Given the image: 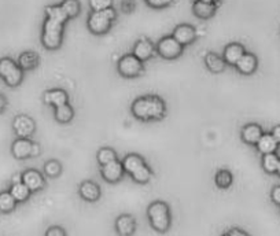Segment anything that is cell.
I'll list each match as a JSON object with an SVG mask.
<instances>
[{"instance_id":"cell-1","label":"cell","mask_w":280,"mask_h":236,"mask_svg":"<svg viewBox=\"0 0 280 236\" xmlns=\"http://www.w3.org/2000/svg\"><path fill=\"white\" fill-rule=\"evenodd\" d=\"M45 15L41 43L47 50H56L62 44L63 26L69 18L61 6H47Z\"/></svg>"},{"instance_id":"cell-2","label":"cell","mask_w":280,"mask_h":236,"mask_svg":"<svg viewBox=\"0 0 280 236\" xmlns=\"http://www.w3.org/2000/svg\"><path fill=\"white\" fill-rule=\"evenodd\" d=\"M131 113L136 119L143 122L160 121L166 114V105L163 99L157 95H146L133 100Z\"/></svg>"},{"instance_id":"cell-3","label":"cell","mask_w":280,"mask_h":236,"mask_svg":"<svg viewBox=\"0 0 280 236\" xmlns=\"http://www.w3.org/2000/svg\"><path fill=\"white\" fill-rule=\"evenodd\" d=\"M147 218L151 228L160 234H166L172 225L170 207L163 200H154L147 207Z\"/></svg>"},{"instance_id":"cell-4","label":"cell","mask_w":280,"mask_h":236,"mask_svg":"<svg viewBox=\"0 0 280 236\" xmlns=\"http://www.w3.org/2000/svg\"><path fill=\"white\" fill-rule=\"evenodd\" d=\"M116 17H117V13L113 7L102 10V11H92L88 17V29L92 32L93 35H105L110 31Z\"/></svg>"},{"instance_id":"cell-5","label":"cell","mask_w":280,"mask_h":236,"mask_svg":"<svg viewBox=\"0 0 280 236\" xmlns=\"http://www.w3.org/2000/svg\"><path fill=\"white\" fill-rule=\"evenodd\" d=\"M0 79L8 87L15 88L24 80V70L11 58H0Z\"/></svg>"},{"instance_id":"cell-6","label":"cell","mask_w":280,"mask_h":236,"mask_svg":"<svg viewBox=\"0 0 280 236\" xmlns=\"http://www.w3.org/2000/svg\"><path fill=\"white\" fill-rule=\"evenodd\" d=\"M11 154L15 159L25 161L29 158H35L41 154V147L36 142H32L31 139L17 137L11 144Z\"/></svg>"},{"instance_id":"cell-7","label":"cell","mask_w":280,"mask_h":236,"mask_svg":"<svg viewBox=\"0 0 280 236\" xmlns=\"http://www.w3.org/2000/svg\"><path fill=\"white\" fill-rule=\"evenodd\" d=\"M119 73L126 79H133L143 73V62L137 59L133 54H126L121 56L117 63Z\"/></svg>"},{"instance_id":"cell-8","label":"cell","mask_w":280,"mask_h":236,"mask_svg":"<svg viewBox=\"0 0 280 236\" xmlns=\"http://www.w3.org/2000/svg\"><path fill=\"white\" fill-rule=\"evenodd\" d=\"M13 131L17 137L29 139L36 131V122L33 118L26 114H18L13 119Z\"/></svg>"},{"instance_id":"cell-9","label":"cell","mask_w":280,"mask_h":236,"mask_svg":"<svg viewBox=\"0 0 280 236\" xmlns=\"http://www.w3.org/2000/svg\"><path fill=\"white\" fill-rule=\"evenodd\" d=\"M157 51L165 59H176V58H179L181 55L183 45L180 43H177L173 39V36H166V38H162L158 41Z\"/></svg>"},{"instance_id":"cell-10","label":"cell","mask_w":280,"mask_h":236,"mask_svg":"<svg viewBox=\"0 0 280 236\" xmlns=\"http://www.w3.org/2000/svg\"><path fill=\"white\" fill-rule=\"evenodd\" d=\"M100 174L103 177V180L110 183V184H116L119 181L122 180L124 177L125 170L122 166V162H120L119 159L107 163L105 166H100Z\"/></svg>"},{"instance_id":"cell-11","label":"cell","mask_w":280,"mask_h":236,"mask_svg":"<svg viewBox=\"0 0 280 236\" xmlns=\"http://www.w3.org/2000/svg\"><path fill=\"white\" fill-rule=\"evenodd\" d=\"M21 179H22V183L31 190L32 194L39 193L45 187L44 176L36 169H26L25 172L21 173Z\"/></svg>"},{"instance_id":"cell-12","label":"cell","mask_w":280,"mask_h":236,"mask_svg":"<svg viewBox=\"0 0 280 236\" xmlns=\"http://www.w3.org/2000/svg\"><path fill=\"white\" fill-rule=\"evenodd\" d=\"M114 228L119 236H132L136 232V220L131 214H121L116 218Z\"/></svg>"},{"instance_id":"cell-13","label":"cell","mask_w":280,"mask_h":236,"mask_svg":"<svg viewBox=\"0 0 280 236\" xmlns=\"http://www.w3.org/2000/svg\"><path fill=\"white\" fill-rule=\"evenodd\" d=\"M79 195L85 202H98L102 195L99 184L92 180H84L79 187Z\"/></svg>"},{"instance_id":"cell-14","label":"cell","mask_w":280,"mask_h":236,"mask_svg":"<svg viewBox=\"0 0 280 236\" xmlns=\"http://www.w3.org/2000/svg\"><path fill=\"white\" fill-rule=\"evenodd\" d=\"M172 36H173V39L177 43H180L181 45L184 47V45H188V44L195 41V39H197V31H195L194 26L187 25V24H181V25L174 28Z\"/></svg>"},{"instance_id":"cell-15","label":"cell","mask_w":280,"mask_h":236,"mask_svg":"<svg viewBox=\"0 0 280 236\" xmlns=\"http://www.w3.org/2000/svg\"><path fill=\"white\" fill-rule=\"evenodd\" d=\"M262 135H264L262 126L258 124H254V122L246 124L242 128V131H240V137H242L243 143L250 144V146H255Z\"/></svg>"},{"instance_id":"cell-16","label":"cell","mask_w":280,"mask_h":236,"mask_svg":"<svg viewBox=\"0 0 280 236\" xmlns=\"http://www.w3.org/2000/svg\"><path fill=\"white\" fill-rule=\"evenodd\" d=\"M43 102L51 107H59L68 103L69 96L66 91H63L61 88H55V89H48L44 92Z\"/></svg>"},{"instance_id":"cell-17","label":"cell","mask_w":280,"mask_h":236,"mask_svg":"<svg viewBox=\"0 0 280 236\" xmlns=\"http://www.w3.org/2000/svg\"><path fill=\"white\" fill-rule=\"evenodd\" d=\"M257 151L261 154V156H267V154H274L279 149V143L275 140V137L272 136V133H264L260 140L255 144Z\"/></svg>"},{"instance_id":"cell-18","label":"cell","mask_w":280,"mask_h":236,"mask_svg":"<svg viewBox=\"0 0 280 236\" xmlns=\"http://www.w3.org/2000/svg\"><path fill=\"white\" fill-rule=\"evenodd\" d=\"M244 47L242 44L239 43H231L228 44L224 48V54H223V59L225 61V63L228 65H237L239 62V59L244 55Z\"/></svg>"},{"instance_id":"cell-19","label":"cell","mask_w":280,"mask_h":236,"mask_svg":"<svg viewBox=\"0 0 280 236\" xmlns=\"http://www.w3.org/2000/svg\"><path fill=\"white\" fill-rule=\"evenodd\" d=\"M153 54H154V44L151 43L149 39H140L133 47V55L136 56L137 59H140L142 62L150 59Z\"/></svg>"},{"instance_id":"cell-20","label":"cell","mask_w":280,"mask_h":236,"mask_svg":"<svg viewBox=\"0 0 280 236\" xmlns=\"http://www.w3.org/2000/svg\"><path fill=\"white\" fill-rule=\"evenodd\" d=\"M257 65H258V61H257V56L254 54H250V52H244V55L239 59V62L235 65L239 73L242 75H253L255 70H257Z\"/></svg>"},{"instance_id":"cell-21","label":"cell","mask_w":280,"mask_h":236,"mask_svg":"<svg viewBox=\"0 0 280 236\" xmlns=\"http://www.w3.org/2000/svg\"><path fill=\"white\" fill-rule=\"evenodd\" d=\"M216 8H217V6L214 3H206V1H202V0H197L194 3L193 11L198 18L207 19L214 15Z\"/></svg>"},{"instance_id":"cell-22","label":"cell","mask_w":280,"mask_h":236,"mask_svg":"<svg viewBox=\"0 0 280 236\" xmlns=\"http://www.w3.org/2000/svg\"><path fill=\"white\" fill-rule=\"evenodd\" d=\"M10 194L13 195L14 199L17 200V203H24L28 199L31 198V190L22 183V181H15V183H11V186L8 188Z\"/></svg>"},{"instance_id":"cell-23","label":"cell","mask_w":280,"mask_h":236,"mask_svg":"<svg viewBox=\"0 0 280 236\" xmlns=\"http://www.w3.org/2000/svg\"><path fill=\"white\" fill-rule=\"evenodd\" d=\"M39 62H40V58L36 52H33V51H25V52H22L21 55L18 56V66L24 72L25 70H33V69H36L39 66Z\"/></svg>"},{"instance_id":"cell-24","label":"cell","mask_w":280,"mask_h":236,"mask_svg":"<svg viewBox=\"0 0 280 236\" xmlns=\"http://www.w3.org/2000/svg\"><path fill=\"white\" fill-rule=\"evenodd\" d=\"M205 63L207 69L213 72V73H221L225 69V61L223 59V56L217 55L214 52H207L205 56Z\"/></svg>"},{"instance_id":"cell-25","label":"cell","mask_w":280,"mask_h":236,"mask_svg":"<svg viewBox=\"0 0 280 236\" xmlns=\"http://www.w3.org/2000/svg\"><path fill=\"white\" fill-rule=\"evenodd\" d=\"M54 118H55L58 122H61V124H69L75 118V109L69 103L59 106V107H55Z\"/></svg>"},{"instance_id":"cell-26","label":"cell","mask_w":280,"mask_h":236,"mask_svg":"<svg viewBox=\"0 0 280 236\" xmlns=\"http://www.w3.org/2000/svg\"><path fill=\"white\" fill-rule=\"evenodd\" d=\"M143 157H140L139 154H128L125 156V158L122 159V166H124L125 173L132 174L136 169H139L142 165H144Z\"/></svg>"},{"instance_id":"cell-27","label":"cell","mask_w":280,"mask_h":236,"mask_svg":"<svg viewBox=\"0 0 280 236\" xmlns=\"http://www.w3.org/2000/svg\"><path fill=\"white\" fill-rule=\"evenodd\" d=\"M214 183L220 190H228L234 183V176L228 169H220L217 173L214 174Z\"/></svg>"},{"instance_id":"cell-28","label":"cell","mask_w":280,"mask_h":236,"mask_svg":"<svg viewBox=\"0 0 280 236\" xmlns=\"http://www.w3.org/2000/svg\"><path fill=\"white\" fill-rule=\"evenodd\" d=\"M17 207V200L10 194V191H0V213L8 214L11 211L15 210Z\"/></svg>"},{"instance_id":"cell-29","label":"cell","mask_w":280,"mask_h":236,"mask_svg":"<svg viewBox=\"0 0 280 236\" xmlns=\"http://www.w3.org/2000/svg\"><path fill=\"white\" fill-rule=\"evenodd\" d=\"M279 161L280 157L278 156L276 153H274V154H267V156H262L261 166L268 174H276L278 166H279Z\"/></svg>"},{"instance_id":"cell-30","label":"cell","mask_w":280,"mask_h":236,"mask_svg":"<svg viewBox=\"0 0 280 236\" xmlns=\"http://www.w3.org/2000/svg\"><path fill=\"white\" fill-rule=\"evenodd\" d=\"M132 180L137 183V184H147L150 180H151V177H153V170L150 169V166H147L146 163L142 165L140 168L136 169L133 173L131 174Z\"/></svg>"},{"instance_id":"cell-31","label":"cell","mask_w":280,"mask_h":236,"mask_svg":"<svg viewBox=\"0 0 280 236\" xmlns=\"http://www.w3.org/2000/svg\"><path fill=\"white\" fill-rule=\"evenodd\" d=\"M116 159H117V153L110 147H102L96 154V161L100 166H105L107 163L116 161Z\"/></svg>"},{"instance_id":"cell-32","label":"cell","mask_w":280,"mask_h":236,"mask_svg":"<svg viewBox=\"0 0 280 236\" xmlns=\"http://www.w3.org/2000/svg\"><path fill=\"white\" fill-rule=\"evenodd\" d=\"M44 174L50 179H56L62 174V163L56 159H50L44 163Z\"/></svg>"},{"instance_id":"cell-33","label":"cell","mask_w":280,"mask_h":236,"mask_svg":"<svg viewBox=\"0 0 280 236\" xmlns=\"http://www.w3.org/2000/svg\"><path fill=\"white\" fill-rule=\"evenodd\" d=\"M61 7H62L65 14L68 15L69 19L76 18L81 11V4L79 0H63Z\"/></svg>"},{"instance_id":"cell-34","label":"cell","mask_w":280,"mask_h":236,"mask_svg":"<svg viewBox=\"0 0 280 236\" xmlns=\"http://www.w3.org/2000/svg\"><path fill=\"white\" fill-rule=\"evenodd\" d=\"M113 4V0H89V6L92 8V11H102L110 8Z\"/></svg>"},{"instance_id":"cell-35","label":"cell","mask_w":280,"mask_h":236,"mask_svg":"<svg viewBox=\"0 0 280 236\" xmlns=\"http://www.w3.org/2000/svg\"><path fill=\"white\" fill-rule=\"evenodd\" d=\"M44 236H68L66 235V231L63 230L62 227L59 225H52L48 230L45 231V235Z\"/></svg>"},{"instance_id":"cell-36","label":"cell","mask_w":280,"mask_h":236,"mask_svg":"<svg viewBox=\"0 0 280 236\" xmlns=\"http://www.w3.org/2000/svg\"><path fill=\"white\" fill-rule=\"evenodd\" d=\"M146 1L149 6L154 7V8H162V7L169 6L173 0H146Z\"/></svg>"},{"instance_id":"cell-37","label":"cell","mask_w":280,"mask_h":236,"mask_svg":"<svg viewBox=\"0 0 280 236\" xmlns=\"http://www.w3.org/2000/svg\"><path fill=\"white\" fill-rule=\"evenodd\" d=\"M271 199L276 206H280V186H275L271 191Z\"/></svg>"},{"instance_id":"cell-38","label":"cell","mask_w":280,"mask_h":236,"mask_svg":"<svg viewBox=\"0 0 280 236\" xmlns=\"http://www.w3.org/2000/svg\"><path fill=\"white\" fill-rule=\"evenodd\" d=\"M121 8L124 13H131L135 8V1L133 0H122V4H121Z\"/></svg>"},{"instance_id":"cell-39","label":"cell","mask_w":280,"mask_h":236,"mask_svg":"<svg viewBox=\"0 0 280 236\" xmlns=\"http://www.w3.org/2000/svg\"><path fill=\"white\" fill-rule=\"evenodd\" d=\"M228 232V236H250L246 231L240 230V228H231Z\"/></svg>"},{"instance_id":"cell-40","label":"cell","mask_w":280,"mask_h":236,"mask_svg":"<svg viewBox=\"0 0 280 236\" xmlns=\"http://www.w3.org/2000/svg\"><path fill=\"white\" fill-rule=\"evenodd\" d=\"M7 106H8V102H7V98L3 95V93H0V114L1 113L6 112Z\"/></svg>"},{"instance_id":"cell-41","label":"cell","mask_w":280,"mask_h":236,"mask_svg":"<svg viewBox=\"0 0 280 236\" xmlns=\"http://www.w3.org/2000/svg\"><path fill=\"white\" fill-rule=\"evenodd\" d=\"M271 133H272V136L275 137V140L279 143L280 146V125H276V126H274V129L271 131Z\"/></svg>"},{"instance_id":"cell-42","label":"cell","mask_w":280,"mask_h":236,"mask_svg":"<svg viewBox=\"0 0 280 236\" xmlns=\"http://www.w3.org/2000/svg\"><path fill=\"white\" fill-rule=\"evenodd\" d=\"M202 1H206V3H214V4H216L217 0H202Z\"/></svg>"},{"instance_id":"cell-43","label":"cell","mask_w":280,"mask_h":236,"mask_svg":"<svg viewBox=\"0 0 280 236\" xmlns=\"http://www.w3.org/2000/svg\"><path fill=\"white\" fill-rule=\"evenodd\" d=\"M276 174L280 177V161H279V166H278V172H276Z\"/></svg>"},{"instance_id":"cell-44","label":"cell","mask_w":280,"mask_h":236,"mask_svg":"<svg viewBox=\"0 0 280 236\" xmlns=\"http://www.w3.org/2000/svg\"><path fill=\"white\" fill-rule=\"evenodd\" d=\"M221 236H228V232H227V231H225L224 234H223V235H221Z\"/></svg>"}]
</instances>
